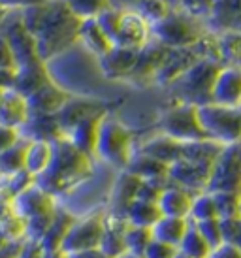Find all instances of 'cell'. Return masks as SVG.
Masks as SVG:
<instances>
[{
	"instance_id": "6da1fadb",
	"label": "cell",
	"mask_w": 241,
	"mask_h": 258,
	"mask_svg": "<svg viewBox=\"0 0 241 258\" xmlns=\"http://www.w3.org/2000/svg\"><path fill=\"white\" fill-rule=\"evenodd\" d=\"M91 158L74 147L68 138H58L53 142V160L49 168L36 177V183L53 196L70 192L92 173Z\"/></svg>"
},
{
	"instance_id": "7a4b0ae2",
	"label": "cell",
	"mask_w": 241,
	"mask_h": 258,
	"mask_svg": "<svg viewBox=\"0 0 241 258\" xmlns=\"http://www.w3.org/2000/svg\"><path fill=\"white\" fill-rule=\"evenodd\" d=\"M134 151L132 132L119 119L106 115L100 124L94 157L100 158L104 164L111 166L117 172H123V170H127Z\"/></svg>"
},
{
	"instance_id": "3957f363",
	"label": "cell",
	"mask_w": 241,
	"mask_h": 258,
	"mask_svg": "<svg viewBox=\"0 0 241 258\" xmlns=\"http://www.w3.org/2000/svg\"><path fill=\"white\" fill-rule=\"evenodd\" d=\"M222 66L209 58H200L194 64L179 76L170 85L175 102L191 104V106H204L211 102V89L215 78Z\"/></svg>"
},
{
	"instance_id": "277c9868",
	"label": "cell",
	"mask_w": 241,
	"mask_h": 258,
	"mask_svg": "<svg viewBox=\"0 0 241 258\" xmlns=\"http://www.w3.org/2000/svg\"><path fill=\"white\" fill-rule=\"evenodd\" d=\"M206 34L207 30L204 29V23L175 8H171L164 19L151 25V38L168 49L192 47Z\"/></svg>"
},
{
	"instance_id": "5b68a950",
	"label": "cell",
	"mask_w": 241,
	"mask_h": 258,
	"mask_svg": "<svg viewBox=\"0 0 241 258\" xmlns=\"http://www.w3.org/2000/svg\"><path fill=\"white\" fill-rule=\"evenodd\" d=\"M198 119L207 140L224 147L241 144V108H226L209 102L198 106Z\"/></svg>"
},
{
	"instance_id": "8992f818",
	"label": "cell",
	"mask_w": 241,
	"mask_h": 258,
	"mask_svg": "<svg viewBox=\"0 0 241 258\" xmlns=\"http://www.w3.org/2000/svg\"><path fill=\"white\" fill-rule=\"evenodd\" d=\"M158 132L170 136L181 144H192L207 140L198 119V108L191 104L173 102V106L166 109L158 119Z\"/></svg>"
},
{
	"instance_id": "52a82bcc",
	"label": "cell",
	"mask_w": 241,
	"mask_h": 258,
	"mask_svg": "<svg viewBox=\"0 0 241 258\" xmlns=\"http://www.w3.org/2000/svg\"><path fill=\"white\" fill-rule=\"evenodd\" d=\"M104 222H106V209H94V211H89L85 215L76 217L61 251L72 256V254L100 247Z\"/></svg>"
},
{
	"instance_id": "ba28073f",
	"label": "cell",
	"mask_w": 241,
	"mask_h": 258,
	"mask_svg": "<svg viewBox=\"0 0 241 258\" xmlns=\"http://www.w3.org/2000/svg\"><path fill=\"white\" fill-rule=\"evenodd\" d=\"M209 192H239L241 194V144L226 145L211 168L207 185Z\"/></svg>"
},
{
	"instance_id": "9c48e42d",
	"label": "cell",
	"mask_w": 241,
	"mask_h": 258,
	"mask_svg": "<svg viewBox=\"0 0 241 258\" xmlns=\"http://www.w3.org/2000/svg\"><path fill=\"white\" fill-rule=\"evenodd\" d=\"M12 208H14L15 215H19L25 221L51 215L58 209L55 196L49 194L47 190H43L38 183L30 185L27 190H23L19 196H15L14 202H12Z\"/></svg>"
},
{
	"instance_id": "30bf717a",
	"label": "cell",
	"mask_w": 241,
	"mask_h": 258,
	"mask_svg": "<svg viewBox=\"0 0 241 258\" xmlns=\"http://www.w3.org/2000/svg\"><path fill=\"white\" fill-rule=\"evenodd\" d=\"M168 55V47H164L162 43H158L156 40L151 38L149 43H145L142 49L138 51V58H136V64L132 68V72L128 74V78L125 81L130 83H155L156 72L158 68L162 66L164 58Z\"/></svg>"
},
{
	"instance_id": "8fae6325",
	"label": "cell",
	"mask_w": 241,
	"mask_h": 258,
	"mask_svg": "<svg viewBox=\"0 0 241 258\" xmlns=\"http://www.w3.org/2000/svg\"><path fill=\"white\" fill-rule=\"evenodd\" d=\"M209 177H211V168L185 160V158L175 160L168 168V181L171 185L181 186L192 194L206 192L207 185H209Z\"/></svg>"
},
{
	"instance_id": "7c38bea8",
	"label": "cell",
	"mask_w": 241,
	"mask_h": 258,
	"mask_svg": "<svg viewBox=\"0 0 241 258\" xmlns=\"http://www.w3.org/2000/svg\"><path fill=\"white\" fill-rule=\"evenodd\" d=\"M151 40V25L143 17L136 14L134 10H120V23L115 47H127V49H142Z\"/></svg>"
},
{
	"instance_id": "4fadbf2b",
	"label": "cell",
	"mask_w": 241,
	"mask_h": 258,
	"mask_svg": "<svg viewBox=\"0 0 241 258\" xmlns=\"http://www.w3.org/2000/svg\"><path fill=\"white\" fill-rule=\"evenodd\" d=\"M211 102L226 108H241V68L222 66L211 89Z\"/></svg>"
},
{
	"instance_id": "5bb4252c",
	"label": "cell",
	"mask_w": 241,
	"mask_h": 258,
	"mask_svg": "<svg viewBox=\"0 0 241 258\" xmlns=\"http://www.w3.org/2000/svg\"><path fill=\"white\" fill-rule=\"evenodd\" d=\"M140 185H142V179H138L136 175H132L127 170L117 173L113 185H111V192H109V202H107L106 208L107 213L125 219L128 206L138 198Z\"/></svg>"
},
{
	"instance_id": "9a60e30c",
	"label": "cell",
	"mask_w": 241,
	"mask_h": 258,
	"mask_svg": "<svg viewBox=\"0 0 241 258\" xmlns=\"http://www.w3.org/2000/svg\"><path fill=\"white\" fill-rule=\"evenodd\" d=\"M106 115L107 111H100V113H94L91 117L83 119V121H79L74 128H70L64 134V138H68V142L74 147H78L81 153H85L89 157H94L100 124H102Z\"/></svg>"
},
{
	"instance_id": "2e32d148",
	"label": "cell",
	"mask_w": 241,
	"mask_h": 258,
	"mask_svg": "<svg viewBox=\"0 0 241 258\" xmlns=\"http://www.w3.org/2000/svg\"><path fill=\"white\" fill-rule=\"evenodd\" d=\"M127 228L128 222L123 217L109 215L106 211V222H104V232H102V241H100V249L106 252L107 256L120 258L127 254Z\"/></svg>"
},
{
	"instance_id": "e0dca14e",
	"label": "cell",
	"mask_w": 241,
	"mask_h": 258,
	"mask_svg": "<svg viewBox=\"0 0 241 258\" xmlns=\"http://www.w3.org/2000/svg\"><path fill=\"white\" fill-rule=\"evenodd\" d=\"M140 49H127V47H113L106 57L98 58L100 72L107 79H127L132 72Z\"/></svg>"
},
{
	"instance_id": "ac0fdd59",
	"label": "cell",
	"mask_w": 241,
	"mask_h": 258,
	"mask_svg": "<svg viewBox=\"0 0 241 258\" xmlns=\"http://www.w3.org/2000/svg\"><path fill=\"white\" fill-rule=\"evenodd\" d=\"M192 198L194 194L185 190L177 185L168 183L166 188L160 194L158 208L162 211V217H179V219H189L191 217ZM191 221V219H189Z\"/></svg>"
},
{
	"instance_id": "d6986e66",
	"label": "cell",
	"mask_w": 241,
	"mask_h": 258,
	"mask_svg": "<svg viewBox=\"0 0 241 258\" xmlns=\"http://www.w3.org/2000/svg\"><path fill=\"white\" fill-rule=\"evenodd\" d=\"M70 100L61 87L53 85V83H45L40 87L36 93H32L27 98L29 109H34L40 115H57L64 108V104Z\"/></svg>"
},
{
	"instance_id": "ffe728a7",
	"label": "cell",
	"mask_w": 241,
	"mask_h": 258,
	"mask_svg": "<svg viewBox=\"0 0 241 258\" xmlns=\"http://www.w3.org/2000/svg\"><path fill=\"white\" fill-rule=\"evenodd\" d=\"M168 168H170L168 164L145 155L142 151H134V155L127 166V172H130L142 181H166V183H170L168 181Z\"/></svg>"
},
{
	"instance_id": "44dd1931",
	"label": "cell",
	"mask_w": 241,
	"mask_h": 258,
	"mask_svg": "<svg viewBox=\"0 0 241 258\" xmlns=\"http://www.w3.org/2000/svg\"><path fill=\"white\" fill-rule=\"evenodd\" d=\"M136 151H142L145 155H149V157L156 158V160H160V162L170 166V164H173L175 160L181 158L183 144L177 142V140H173V138L164 136V134L158 132V134L153 136L151 140L143 142Z\"/></svg>"
},
{
	"instance_id": "7402d4cb",
	"label": "cell",
	"mask_w": 241,
	"mask_h": 258,
	"mask_svg": "<svg viewBox=\"0 0 241 258\" xmlns=\"http://www.w3.org/2000/svg\"><path fill=\"white\" fill-rule=\"evenodd\" d=\"M78 38L83 42L85 49L96 58L106 57L107 53L115 47L113 43H111V40L104 34V30L100 29V25L96 23V19H83L81 25H79Z\"/></svg>"
},
{
	"instance_id": "603a6c76",
	"label": "cell",
	"mask_w": 241,
	"mask_h": 258,
	"mask_svg": "<svg viewBox=\"0 0 241 258\" xmlns=\"http://www.w3.org/2000/svg\"><path fill=\"white\" fill-rule=\"evenodd\" d=\"M74 221H76L74 213L58 208L55 217H53V221H51L49 228L43 234L42 241H40L42 251H61V247H63L64 239L68 236Z\"/></svg>"
},
{
	"instance_id": "cb8c5ba5",
	"label": "cell",
	"mask_w": 241,
	"mask_h": 258,
	"mask_svg": "<svg viewBox=\"0 0 241 258\" xmlns=\"http://www.w3.org/2000/svg\"><path fill=\"white\" fill-rule=\"evenodd\" d=\"M53 160V142L45 140H32L29 142L27 155H25V170L32 177H40Z\"/></svg>"
},
{
	"instance_id": "d4e9b609",
	"label": "cell",
	"mask_w": 241,
	"mask_h": 258,
	"mask_svg": "<svg viewBox=\"0 0 241 258\" xmlns=\"http://www.w3.org/2000/svg\"><path fill=\"white\" fill-rule=\"evenodd\" d=\"M192 222L189 219H179V217H160V221L151 228L153 237L162 241V243L179 247L181 239L185 237L187 230L191 228Z\"/></svg>"
},
{
	"instance_id": "484cf974",
	"label": "cell",
	"mask_w": 241,
	"mask_h": 258,
	"mask_svg": "<svg viewBox=\"0 0 241 258\" xmlns=\"http://www.w3.org/2000/svg\"><path fill=\"white\" fill-rule=\"evenodd\" d=\"M160 217H162V211L158 208V204L142 200V198H136L125 213V219H127L128 224L142 226V228H153L156 222L160 221Z\"/></svg>"
},
{
	"instance_id": "4316f807",
	"label": "cell",
	"mask_w": 241,
	"mask_h": 258,
	"mask_svg": "<svg viewBox=\"0 0 241 258\" xmlns=\"http://www.w3.org/2000/svg\"><path fill=\"white\" fill-rule=\"evenodd\" d=\"M220 66H241V32L224 30L215 34Z\"/></svg>"
},
{
	"instance_id": "83f0119b",
	"label": "cell",
	"mask_w": 241,
	"mask_h": 258,
	"mask_svg": "<svg viewBox=\"0 0 241 258\" xmlns=\"http://www.w3.org/2000/svg\"><path fill=\"white\" fill-rule=\"evenodd\" d=\"M177 249L187 258H207L211 254V247L207 245V241L202 237V234L194 224H191V228L187 230V234L181 239Z\"/></svg>"
},
{
	"instance_id": "f1b7e54d",
	"label": "cell",
	"mask_w": 241,
	"mask_h": 258,
	"mask_svg": "<svg viewBox=\"0 0 241 258\" xmlns=\"http://www.w3.org/2000/svg\"><path fill=\"white\" fill-rule=\"evenodd\" d=\"M191 222H204V221H211V219H219V213H217V206H215V198L209 190L206 192H198L194 194L192 198V208H191Z\"/></svg>"
},
{
	"instance_id": "f546056e",
	"label": "cell",
	"mask_w": 241,
	"mask_h": 258,
	"mask_svg": "<svg viewBox=\"0 0 241 258\" xmlns=\"http://www.w3.org/2000/svg\"><path fill=\"white\" fill-rule=\"evenodd\" d=\"M168 2H170L171 8L181 10V12L196 17L198 21L206 25L207 19L213 14V8L217 6L220 0H168Z\"/></svg>"
},
{
	"instance_id": "4dcf8cb0",
	"label": "cell",
	"mask_w": 241,
	"mask_h": 258,
	"mask_svg": "<svg viewBox=\"0 0 241 258\" xmlns=\"http://www.w3.org/2000/svg\"><path fill=\"white\" fill-rule=\"evenodd\" d=\"M27 147L25 145H12L10 149L0 153V173L4 175H14V173L25 170V155H27Z\"/></svg>"
},
{
	"instance_id": "1f68e13d",
	"label": "cell",
	"mask_w": 241,
	"mask_h": 258,
	"mask_svg": "<svg viewBox=\"0 0 241 258\" xmlns=\"http://www.w3.org/2000/svg\"><path fill=\"white\" fill-rule=\"evenodd\" d=\"M130 10H134L136 14L143 17L149 25H155V23H158L170 14L171 6L168 0H142Z\"/></svg>"
},
{
	"instance_id": "d6a6232c",
	"label": "cell",
	"mask_w": 241,
	"mask_h": 258,
	"mask_svg": "<svg viewBox=\"0 0 241 258\" xmlns=\"http://www.w3.org/2000/svg\"><path fill=\"white\" fill-rule=\"evenodd\" d=\"M66 4H68V10L78 17L79 21L94 19L104 10L111 6L109 0H66Z\"/></svg>"
},
{
	"instance_id": "836d02e7",
	"label": "cell",
	"mask_w": 241,
	"mask_h": 258,
	"mask_svg": "<svg viewBox=\"0 0 241 258\" xmlns=\"http://www.w3.org/2000/svg\"><path fill=\"white\" fill-rule=\"evenodd\" d=\"M125 241H127V251L130 254L142 256L145 249H147V245L153 241V232H151V228H142V226L128 224Z\"/></svg>"
},
{
	"instance_id": "e575fe53",
	"label": "cell",
	"mask_w": 241,
	"mask_h": 258,
	"mask_svg": "<svg viewBox=\"0 0 241 258\" xmlns=\"http://www.w3.org/2000/svg\"><path fill=\"white\" fill-rule=\"evenodd\" d=\"M215 198V206H217V213L219 219H232V217H239V204L241 194L239 192H211Z\"/></svg>"
},
{
	"instance_id": "d590c367",
	"label": "cell",
	"mask_w": 241,
	"mask_h": 258,
	"mask_svg": "<svg viewBox=\"0 0 241 258\" xmlns=\"http://www.w3.org/2000/svg\"><path fill=\"white\" fill-rule=\"evenodd\" d=\"M96 23L100 25V29L104 30V34H106L111 43L115 42V36H117V30H119V23H120V10L119 8H113L109 6L107 10H104L98 17H94Z\"/></svg>"
},
{
	"instance_id": "8d00e7d4",
	"label": "cell",
	"mask_w": 241,
	"mask_h": 258,
	"mask_svg": "<svg viewBox=\"0 0 241 258\" xmlns=\"http://www.w3.org/2000/svg\"><path fill=\"white\" fill-rule=\"evenodd\" d=\"M194 224V222H192ZM198 232L202 234V237L207 241V245L213 249H217L224 243L222 241V230H220V219H211V221H204V222H196L194 224Z\"/></svg>"
},
{
	"instance_id": "74e56055",
	"label": "cell",
	"mask_w": 241,
	"mask_h": 258,
	"mask_svg": "<svg viewBox=\"0 0 241 258\" xmlns=\"http://www.w3.org/2000/svg\"><path fill=\"white\" fill-rule=\"evenodd\" d=\"M177 251H179L177 247L162 243V241H158V239L153 237V241L147 245V249L142 254V258H173L177 254Z\"/></svg>"
},
{
	"instance_id": "f35d334b",
	"label": "cell",
	"mask_w": 241,
	"mask_h": 258,
	"mask_svg": "<svg viewBox=\"0 0 241 258\" xmlns=\"http://www.w3.org/2000/svg\"><path fill=\"white\" fill-rule=\"evenodd\" d=\"M166 181H142L140 185V190H138V198L142 200H149V202H156L160 200V194L166 188Z\"/></svg>"
},
{
	"instance_id": "ab89813d",
	"label": "cell",
	"mask_w": 241,
	"mask_h": 258,
	"mask_svg": "<svg viewBox=\"0 0 241 258\" xmlns=\"http://www.w3.org/2000/svg\"><path fill=\"white\" fill-rule=\"evenodd\" d=\"M207 258H241V251L235 247V245L222 243L220 247L213 249L211 254H209Z\"/></svg>"
},
{
	"instance_id": "60d3db41",
	"label": "cell",
	"mask_w": 241,
	"mask_h": 258,
	"mask_svg": "<svg viewBox=\"0 0 241 258\" xmlns=\"http://www.w3.org/2000/svg\"><path fill=\"white\" fill-rule=\"evenodd\" d=\"M40 254H42V247H40V243H36V241H29V239H27L25 249H23L21 256L19 258H40Z\"/></svg>"
},
{
	"instance_id": "b9f144b4",
	"label": "cell",
	"mask_w": 241,
	"mask_h": 258,
	"mask_svg": "<svg viewBox=\"0 0 241 258\" xmlns=\"http://www.w3.org/2000/svg\"><path fill=\"white\" fill-rule=\"evenodd\" d=\"M70 258H111V256H107L106 252L102 251L100 247H96V249H89V251L78 252V254H72Z\"/></svg>"
},
{
	"instance_id": "7bdbcfd3",
	"label": "cell",
	"mask_w": 241,
	"mask_h": 258,
	"mask_svg": "<svg viewBox=\"0 0 241 258\" xmlns=\"http://www.w3.org/2000/svg\"><path fill=\"white\" fill-rule=\"evenodd\" d=\"M138 2H142V0H109V4L113 8H119V10H130Z\"/></svg>"
},
{
	"instance_id": "ee69618b",
	"label": "cell",
	"mask_w": 241,
	"mask_h": 258,
	"mask_svg": "<svg viewBox=\"0 0 241 258\" xmlns=\"http://www.w3.org/2000/svg\"><path fill=\"white\" fill-rule=\"evenodd\" d=\"M40 258H70L64 251H42Z\"/></svg>"
},
{
	"instance_id": "f6af8a7d",
	"label": "cell",
	"mask_w": 241,
	"mask_h": 258,
	"mask_svg": "<svg viewBox=\"0 0 241 258\" xmlns=\"http://www.w3.org/2000/svg\"><path fill=\"white\" fill-rule=\"evenodd\" d=\"M232 245H235L237 249L241 251V221H239V228H237V232H235V237H234V243Z\"/></svg>"
},
{
	"instance_id": "bcb514c9",
	"label": "cell",
	"mask_w": 241,
	"mask_h": 258,
	"mask_svg": "<svg viewBox=\"0 0 241 258\" xmlns=\"http://www.w3.org/2000/svg\"><path fill=\"white\" fill-rule=\"evenodd\" d=\"M120 258H142V256H136V254H130V252H127L125 256H120Z\"/></svg>"
},
{
	"instance_id": "7dc6e473",
	"label": "cell",
	"mask_w": 241,
	"mask_h": 258,
	"mask_svg": "<svg viewBox=\"0 0 241 258\" xmlns=\"http://www.w3.org/2000/svg\"><path fill=\"white\" fill-rule=\"evenodd\" d=\"M173 258H187V256H185V254H181V252L177 251V254H175V256H173Z\"/></svg>"
},
{
	"instance_id": "c3c4849f",
	"label": "cell",
	"mask_w": 241,
	"mask_h": 258,
	"mask_svg": "<svg viewBox=\"0 0 241 258\" xmlns=\"http://www.w3.org/2000/svg\"><path fill=\"white\" fill-rule=\"evenodd\" d=\"M239 219H241V204H239Z\"/></svg>"
},
{
	"instance_id": "681fc988",
	"label": "cell",
	"mask_w": 241,
	"mask_h": 258,
	"mask_svg": "<svg viewBox=\"0 0 241 258\" xmlns=\"http://www.w3.org/2000/svg\"><path fill=\"white\" fill-rule=\"evenodd\" d=\"M239 68H241V66H239Z\"/></svg>"
}]
</instances>
